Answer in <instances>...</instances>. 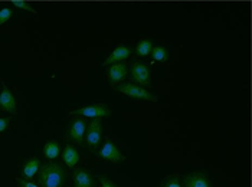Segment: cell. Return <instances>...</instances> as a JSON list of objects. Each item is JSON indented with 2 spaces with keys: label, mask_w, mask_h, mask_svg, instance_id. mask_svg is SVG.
<instances>
[{
  "label": "cell",
  "mask_w": 252,
  "mask_h": 187,
  "mask_svg": "<svg viewBox=\"0 0 252 187\" xmlns=\"http://www.w3.org/2000/svg\"><path fill=\"white\" fill-rule=\"evenodd\" d=\"M152 49H153V42L152 39H141L136 46V54L141 58L144 56H149L152 54Z\"/></svg>",
  "instance_id": "obj_16"
},
{
  "label": "cell",
  "mask_w": 252,
  "mask_h": 187,
  "mask_svg": "<svg viewBox=\"0 0 252 187\" xmlns=\"http://www.w3.org/2000/svg\"><path fill=\"white\" fill-rule=\"evenodd\" d=\"M74 187H95V177L87 168H75L72 174Z\"/></svg>",
  "instance_id": "obj_10"
},
{
  "label": "cell",
  "mask_w": 252,
  "mask_h": 187,
  "mask_svg": "<svg viewBox=\"0 0 252 187\" xmlns=\"http://www.w3.org/2000/svg\"><path fill=\"white\" fill-rule=\"evenodd\" d=\"M128 72L131 75L133 81L136 84H138L140 87L146 88V87L152 85V72H150V68L146 63H141V62L131 63Z\"/></svg>",
  "instance_id": "obj_5"
},
{
  "label": "cell",
  "mask_w": 252,
  "mask_h": 187,
  "mask_svg": "<svg viewBox=\"0 0 252 187\" xmlns=\"http://www.w3.org/2000/svg\"><path fill=\"white\" fill-rule=\"evenodd\" d=\"M12 4L16 9H20V10H25V12H29V13H35L36 15V9L29 1H25V0H13Z\"/></svg>",
  "instance_id": "obj_18"
},
{
  "label": "cell",
  "mask_w": 252,
  "mask_h": 187,
  "mask_svg": "<svg viewBox=\"0 0 252 187\" xmlns=\"http://www.w3.org/2000/svg\"><path fill=\"white\" fill-rule=\"evenodd\" d=\"M0 110L4 112H10L12 115L18 114V102H16V98H15L13 93L6 85H3L1 87V91H0Z\"/></svg>",
  "instance_id": "obj_9"
},
{
  "label": "cell",
  "mask_w": 252,
  "mask_h": 187,
  "mask_svg": "<svg viewBox=\"0 0 252 187\" xmlns=\"http://www.w3.org/2000/svg\"><path fill=\"white\" fill-rule=\"evenodd\" d=\"M16 183H18V187H40L39 185H35L33 182H31V180H25V179H18L16 180Z\"/></svg>",
  "instance_id": "obj_22"
},
{
  "label": "cell",
  "mask_w": 252,
  "mask_h": 187,
  "mask_svg": "<svg viewBox=\"0 0 252 187\" xmlns=\"http://www.w3.org/2000/svg\"><path fill=\"white\" fill-rule=\"evenodd\" d=\"M116 91L124 94L133 99H140V101H149V102H157L158 98L157 95L152 94L150 91H147L146 88L137 85V84H131V82H121L116 87H113Z\"/></svg>",
  "instance_id": "obj_2"
},
{
  "label": "cell",
  "mask_w": 252,
  "mask_h": 187,
  "mask_svg": "<svg viewBox=\"0 0 252 187\" xmlns=\"http://www.w3.org/2000/svg\"><path fill=\"white\" fill-rule=\"evenodd\" d=\"M10 121H12V118H3V117H0V134L7 130V127L10 125Z\"/></svg>",
  "instance_id": "obj_23"
},
{
  "label": "cell",
  "mask_w": 252,
  "mask_h": 187,
  "mask_svg": "<svg viewBox=\"0 0 252 187\" xmlns=\"http://www.w3.org/2000/svg\"><path fill=\"white\" fill-rule=\"evenodd\" d=\"M182 187H212L206 171H192L183 177Z\"/></svg>",
  "instance_id": "obj_7"
},
{
  "label": "cell",
  "mask_w": 252,
  "mask_h": 187,
  "mask_svg": "<svg viewBox=\"0 0 252 187\" xmlns=\"http://www.w3.org/2000/svg\"><path fill=\"white\" fill-rule=\"evenodd\" d=\"M87 121L82 117H77L71 121L69 127H68V132H66V138L78 146L84 144V138H85V132H87Z\"/></svg>",
  "instance_id": "obj_4"
},
{
  "label": "cell",
  "mask_w": 252,
  "mask_h": 187,
  "mask_svg": "<svg viewBox=\"0 0 252 187\" xmlns=\"http://www.w3.org/2000/svg\"><path fill=\"white\" fill-rule=\"evenodd\" d=\"M101 138H102V124H101V120L97 118V120H93L87 127V132H85L87 146L91 149H95L98 147Z\"/></svg>",
  "instance_id": "obj_8"
},
{
  "label": "cell",
  "mask_w": 252,
  "mask_h": 187,
  "mask_svg": "<svg viewBox=\"0 0 252 187\" xmlns=\"http://www.w3.org/2000/svg\"><path fill=\"white\" fill-rule=\"evenodd\" d=\"M133 54V49L127 45H120L117 46L116 49L108 55V58L104 61L102 66H110V65H114V63H121L124 62L127 58H130V55Z\"/></svg>",
  "instance_id": "obj_12"
},
{
  "label": "cell",
  "mask_w": 252,
  "mask_h": 187,
  "mask_svg": "<svg viewBox=\"0 0 252 187\" xmlns=\"http://www.w3.org/2000/svg\"><path fill=\"white\" fill-rule=\"evenodd\" d=\"M160 187H182L179 174H173V176H169L167 179H164Z\"/></svg>",
  "instance_id": "obj_19"
},
{
  "label": "cell",
  "mask_w": 252,
  "mask_h": 187,
  "mask_svg": "<svg viewBox=\"0 0 252 187\" xmlns=\"http://www.w3.org/2000/svg\"><path fill=\"white\" fill-rule=\"evenodd\" d=\"M12 16H13V10L10 7H3L0 10V26L4 25L6 22H9L12 19Z\"/></svg>",
  "instance_id": "obj_20"
},
{
  "label": "cell",
  "mask_w": 252,
  "mask_h": 187,
  "mask_svg": "<svg viewBox=\"0 0 252 187\" xmlns=\"http://www.w3.org/2000/svg\"><path fill=\"white\" fill-rule=\"evenodd\" d=\"M152 58L155 59L156 62H167L169 59V51L166 46H153L152 49Z\"/></svg>",
  "instance_id": "obj_17"
},
{
  "label": "cell",
  "mask_w": 252,
  "mask_h": 187,
  "mask_svg": "<svg viewBox=\"0 0 252 187\" xmlns=\"http://www.w3.org/2000/svg\"><path fill=\"white\" fill-rule=\"evenodd\" d=\"M128 74V68L124 62L121 63H114V65H110L108 69H107V76H108V81L113 87H116L118 84L124 82V79L127 78Z\"/></svg>",
  "instance_id": "obj_11"
},
{
  "label": "cell",
  "mask_w": 252,
  "mask_h": 187,
  "mask_svg": "<svg viewBox=\"0 0 252 187\" xmlns=\"http://www.w3.org/2000/svg\"><path fill=\"white\" fill-rule=\"evenodd\" d=\"M98 157H101L102 160H105V161H110V163H120V161H124L126 160V157H124V154L121 153V150L117 147L116 144H114V141L113 140H110V138H107L105 140V143H104V146L99 149V151L97 153Z\"/></svg>",
  "instance_id": "obj_6"
},
{
  "label": "cell",
  "mask_w": 252,
  "mask_h": 187,
  "mask_svg": "<svg viewBox=\"0 0 252 187\" xmlns=\"http://www.w3.org/2000/svg\"><path fill=\"white\" fill-rule=\"evenodd\" d=\"M62 153V147L59 144L57 140H49L45 146H43V150H42V154L46 160H55L58 158Z\"/></svg>",
  "instance_id": "obj_15"
},
{
  "label": "cell",
  "mask_w": 252,
  "mask_h": 187,
  "mask_svg": "<svg viewBox=\"0 0 252 187\" xmlns=\"http://www.w3.org/2000/svg\"><path fill=\"white\" fill-rule=\"evenodd\" d=\"M40 167H42V163H40V158L39 157H31V158L25 160L22 163V168H20L22 179L32 182V179L38 174Z\"/></svg>",
  "instance_id": "obj_13"
},
{
  "label": "cell",
  "mask_w": 252,
  "mask_h": 187,
  "mask_svg": "<svg viewBox=\"0 0 252 187\" xmlns=\"http://www.w3.org/2000/svg\"><path fill=\"white\" fill-rule=\"evenodd\" d=\"M71 115L82 117V118H93V120H101L111 115V110L107 104H91L85 107H79L77 110L71 111Z\"/></svg>",
  "instance_id": "obj_3"
},
{
  "label": "cell",
  "mask_w": 252,
  "mask_h": 187,
  "mask_svg": "<svg viewBox=\"0 0 252 187\" xmlns=\"http://www.w3.org/2000/svg\"><path fill=\"white\" fill-rule=\"evenodd\" d=\"M98 180H99V183H101V186L99 187H118L116 182H113L111 179H108L105 174H98Z\"/></svg>",
  "instance_id": "obj_21"
},
{
  "label": "cell",
  "mask_w": 252,
  "mask_h": 187,
  "mask_svg": "<svg viewBox=\"0 0 252 187\" xmlns=\"http://www.w3.org/2000/svg\"><path fill=\"white\" fill-rule=\"evenodd\" d=\"M66 180V170L58 163H46L39 170L38 185L40 187H62Z\"/></svg>",
  "instance_id": "obj_1"
},
{
  "label": "cell",
  "mask_w": 252,
  "mask_h": 187,
  "mask_svg": "<svg viewBox=\"0 0 252 187\" xmlns=\"http://www.w3.org/2000/svg\"><path fill=\"white\" fill-rule=\"evenodd\" d=\"M61 156H62L63 163H65L68 167H75L78 163H79V160H81L79 151H78L72 144H66L65 149L62 150Z\"/></svg>",
  "instance_id": "obj_14"
}]
</instances>
